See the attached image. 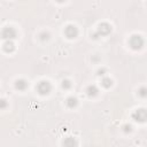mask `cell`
<instances>
[{"mask_svg": "<svg viewBox=\"0 0 147 147\" xmlns=\"http://www.w3.org/2000/svg\"><path fill=\"white\" fill-rule=\"evenodd\" d=\"M144 44H145V40L140 34H132L129 39V45L134 51H138V49L142 48Z\"/></svg>", "mask_w": 147, "mask_h": 147, "instance_id": "1", "label": "cell"}, {"mask_svg": "<svg viewBox=\"0 0 147 147\" xmlns=\"http://www.w3.org/2000/svg\"><path fill=\"white\" fill-rule=\"evenodd\" d=\"M110 32H111V26H110V24H108V23L103 22V23L99 24V26L96 28V31L94 32L93 37H94V38L105 37V36H108Z\"/></svg>", "mask_w": 147, "mask_h": 147, "instance_id": "2", "label": "cell"}, {"mask_svg": "<svg viewBox=\"0 0 147 147\" xmlns=\"http://www.w3.org/2000/svg\"><path fill=\"white\" fill-rule=\"evenodd\" d=\"M16 36H17V32L11 26H5L0 32V38H2L3 40H13L16 38Z\"/></svg>", "mask_w": 147, "mask_h": 147, "instance_id": "3", "label": "cell"}, {"mask_svg": "<svg viewBox=\"0 0 147 147\" xmlns=\"http://www.w3.org/2000/svg\"><path fill=\"white\" fill-rule=\"evenodd\" d=\"M36 90L40 95H47L52 91V85H51V83L48 80H40L37 84Z\"/></svg>", "mask_w": 147, "mask_h": 147, "instance_id": "4", "label": "cell"}, {"mask_svg": "<svg viewBox=\"0 0 147 147\" xmlns=\"http://www.w3.org/2000/svg\"><path fill=\"white\" fill-rule=\"evenodd\" d=\"M132 118L136 121V122H140V123H144L146 119H147V113H146V109L145 108H140V109H137L132 113Z\"/></svg>", "mask_w": 147, "mask_h": 147, "instance_id": "5", "label": "cell"}, {"mask_svg": "<svg viewBox=\"0 0 147 147\" xmlns=\"http://www.w3.org/2000/svg\"><path fill=\"white\" fill-rule=\"evenodd\" d=\"M64 34H65L67 38L74 39V38H76L78 36V29L72 24H69V25H67L64 28Z\"/></svg>", "mask_w": 147, "mask_h": 147, "instance_id": "6", "label": "cell"}, {"mask_svg": "<svg viewBox=\"0 0 147 147\" xmlns=\"http://www.w3.org/2000/svg\"><path fill=\"white\" fill-rule=\"evenodd\" d=\"M2 48L6 53H11L15 49V45H14L13 40H5V42L2 45Z\"/></svg>", "mask_w": 147, "mask_h": 147, "instance_id": "7", "label": "cell"}, {"mask_svg": "<svg viewBox=\"0 0 147 147\" xmlns=\"http://www.w3.org/2000/svg\"><path fill=\"white\" fill-rule=\"evenodd\" d=\"M15 87H16L18 91H24V90L28 87V82H26L25 79H23V78L17 79V80L15 82Z\"/></svg>", "mask_w": 147, "mask_h": 147, "instance_id": "8", "label": "cell"}, {"mask_svg": "<svg viewBox=\"0 0 147 147\" xmlns=\"http://www.w3.org/2000/svg\"><path fill=\"white\" fill-rule=\"evenodd\" d=\"M98 92H99V90H98V87H96L95 85H88V86L86 87V94H87L90 98L95 96V95L98 94Z\"/></svg>", "mask_w": 147, "mask_h": 147, "instance_id": "9", "label": "cell"}, {"mask_svg": "<svg viewBox=\"0 0 147 147\" xmlns=\"http://www.w3.org/2000/svg\"><path fill=\"white\" fill-rule=\"evenodd\" d=\"M65 103H67V106H68L69 108H75V107L77 106L78 101H77V99H76L75 96H69V98L67 99Z\"/></svg>", "mask_w": 147, "mask_h": 147, "instance_id": "10", "label": "cell"}, {"mask_svg": "<svg viewBox=\"0 0 147 147\" xmlns=\"http://www.w3.org/2000/svg\"><path fill=\"white\" fill-rule=\"evenodd\" d=\"M101 85L106 88H109L111 85H113V79H110L109 77H103L101 79Z\"/></svg>", "mask_w": 147, "mask_h": 147, "instance_id": "11", "label": "cell"}, {"mask_svg": "<svg viewBox=\"0 0 147 147\" xmlns=\"http://www.w3.org/2000/svg\"><path fill=\"white\" fill-rule=\"evenodd\" d=\"M63 145L64 146H68V147H72V146H76L77 145V141L74 138H67V139H64Z\"/></svg>", "mask_w": 147, "mask_h": 147, "instance_id": "12", "label": "cell"}, {"mask_svg": "<svg viewBox=\"0 0 147 147\" xmlns=\"http://www.w3.org/2000/svg\"><path fill=\"white\" fill-rule=\"evenodd\" d=\"M61 85H62V87H63L64 90H68V88L71 87V82H70L69 79H63Z\"/></svg>", "mask_w": 147, "mask_h": 147, "instance_id": "13", "label": "cell"}, {"mask_svg": "<svg viewBox=\"0 0 147 147\" xmlns=\"http://www.w3.org/2000/svg\"><path fill=\"white\" fill-rule=\"evenodd\" d=\"M39 39L41 40V41H45V40H48L49 39V33L48 32H41L40 34H39Z\"/></svg>", "mask_w": 147, "mask_h": 147, "instance_id": "14", "label": "cell"}, {"mask_svg": "<svg viewBox=\"0 0 147 147\" xmlns=\"http://www.w3.org/2000/svg\"><path fill=\"white\" fill-rule=\"evenodd\" d=\"M138 94H139L141 98H145V96L147 95V90H146V87H140L139 91H138Z\"/></svg>", "mask_w": 147, "mask_h": 147, "instance_id": "15", "label": "cell"}, {"mask_svg": "<svg viewBox=\"0 0 147 147\" xmlns=\"http://www.w3.org/2000/svg\"><path fill=\"white\" fill-rule=\"evenodd\" d=\"M8 107V102L6 99H0V109H6Z\"/></svg>", "mask_w": 147, "mask_h": 147, "instance_id": "16", "label": "cell"}, {"mask_svg": "<svg viewBox=\"0 0 147 147\" xmlns=\"http://www.w3.org/2000/svg\"><path fill=\"white\" fill-rule=\"evenodd\" d=\"M123 129H124V132H125V133H127V132H131L132 126H131L130 124H125V125L123 126Z\"/></svg>", "mask_w": 147, "mask_h": 147, "instance_id": "17", "label": "cell"}, {"mask_svg": "<svg viewBox=\"0 0 147 147\" xmlns=\"http://www.w3.org/2000/svg\"><path fill=\"white\" fill-rule=\"evenodd\" d=\"M105 72H106V69H105V68H102V69L98 70V75H99V76H103V75H105Z\"/></svg>", "mask_w": 147, "mask_h": 147, "instance_id": "18", "label": "cell"}, {"mask_svg": "<svg viewBox=\"0 0 147 147\" xmlns=\"http://www.w3.org/2000/svg\"><path fill=\"white\" fill-rule=\"evenodd\" d=\"M56 1H57V2H60V3H61V2H64V1H65V0H56Z\"/></svg>", "mask_w": 147, "mask_h": 147, "instance_id": "19", "label": "cell"}]
</instances>
